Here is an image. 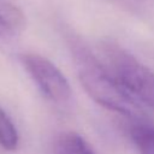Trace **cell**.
Returning a JSON list of instances; mask_svg holds the SVG:
<instances>
[{"instance_id":"cell-6","label":"cell","mask_w":154,"mask_h":154,"mask_svg":"<svg viewBox=\"0 0 154 154\" xmlns=\"http://www.w3.org/2000/svg\"><path fill=\"white\" fill-rule=\"evenodd\" d=\"M18 143V131L11 118L0 107V146L6 150H16Z\"/></svg>"},{"instance_id":"cell-2","label":"cell","mask_w":154,"mask_h":154,"mask_svg":"<svg viewBox=\"0 0 154 154\" xmlns=\"http://www.w3.org/2000/svg\"><path fill=\"white\" fill-rule=\"evenodd\" d=\"M102 64L122 89L141 106L154 109V71L113 41L100 46Z\"/></svg>"},{"instance_id":"cell-1","label":"cell","mask_w":154,"mask_h":154,"mask_svg":"<svg viewBox=\"0 0 154 154\" xmlns=\"http://www.w3.org/2000/svg\"><path fill=\"white\" fill-rule=\"evenodd\" d=\"M69 48L76 66L78 79L87 94L100 106L135 120L144 118V107L126 94L111 76L101 59L78 37H67Z\"/></svg>"},{"instance_id":"cell-3","label":"cell","mask_w":154,"mask_h":154,"mask_svg":"<svg viewBox=\"0 0 154 154\" xmlns=\"http://www.w3.org/2000/svg\"><path fill=\"white\" fill-rule=\"evenodd\" d=\"M19 60L42 94L57 105L70 102L72 91L64 73L47 58L36 53H23Z\"/></svg>"},{"instance_id":"cell-7","label":"cell","mask_w":154,"mask_h":154,"mask_svg":"<svg viewBox=\"0 0 154 154\" xmlns=\"http://www.w3.org/2000/svg\"><path fill=\"white\" fill-rule=\"evenodd\" d=\"M14 10L4 8L0 6V38H8L14 35L20 19Z\"/></svg>"},{"instance_id":"cell-5","label":"cell","mask_w":154,"mask_h":154,"mask_svg":"<svg viewBox=\"0 0 154 154\" xmlns=\"http://www.w3.org/2000/svg\"><path fill=\"white\" fill-rule=\"evenodd\" d=\"M60 154H95L90 144L77 132H64L58 141Z\"/></svg>"},{"instance_id":"cell-4","label":"cell","mask_w":154,"mask_h":154,"mask_svg":"<svg viewBox=\"0 0 154 154\" xmlns=\"http://www.w3.org/2000/svg\"><path fill=\"white\" fill-rule=\"evenodd\" d=\"M130 136L140 154H154V125L138 120L131 125Z\"/></svg>"}]
</instances>
